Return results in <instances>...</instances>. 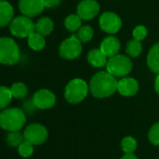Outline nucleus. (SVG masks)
I'll use <instances>...</instances> for the list:
<instances>
[{
    "label": "nucleus",
    "mask_w": 159,
    "mask_h": 159,
    "mask_svg": "<svg viewBox=\"0 0 159 159\" xmlns=\"http://www.w3.org/2000/svg\"><path fill=\"white\" fill-rule=\"evenodd\" d=\"M137 140L130 136L124 138L121 141V148L125 153H133L137 149Z\"/></svg>",
    "instance_id": "nucleus-23"
},
{
    "label": "nucleus",
    "mask_w": 159,
    "mask_h": 159,
    "mask_svg": "<svg viewBox=\"0 0 159 159\" xmlns=\"http://www.w3.org/2000/svg\"><path fill=\"white\" fill-rule=\"evenodd\" d=\"M89 92V85L82 79H74L70 81L65 89V98L71 104L82 102Z\"/></svg>",
    "instance_id": "nucleus-3"
},
{
    "label": "nucleus",
    "mask_w": 159,
    "mask_h": 159,
    "mask_svg": "<svg viewBox=\"0 0 159 159\" xmlns=\"http://www.w3.org/2000/svg\"><path fill=\"white\" fill-rule=\"evenodd\" d=\"M25 140L29 141L33 145H40L48 139V131L46 127L40 124H31L24 131Z\"/></svg>",
    "instance_id": "nucleus-8"
},
{
    "label": "nucleus",
    "mask_w": 159,
    "mask_h": 159,
    "mask_svg": "<svg viewBox=\"0 0 159 159\" xmlns=\"http://www.w3.org/2000/svg\"><path fill=\"white\" fill-rule=\"evenodd\" d=\"M12 97L15 98H25L28 93L27 87L23 83H16L11 87Z\"/></svg>",
    "instance_id": "nucleus-24"
},
{
    "label": "nucleus",
    "mask_w": 159,
    "mask_h": 159,
    "mask_svg": "<svg viewBox=\"0 0 159 159\" xmlns=\"http://www.w3.org/2000/svg\"><path fill=\"white\" fill-rule=\"evenodd\" d=\"M13 8L7 1H0V27L11 24L13 19Z\"/></svg>",
    "instance_id": "nucleus-15"
},
{
    "label": "nucleus",
    "mask_w": 159,
    "mask_h": 159,
    "mask_svg": "<svg viewBox=\"0 0 159 159\" xmlns=\"http://www.w3.org/2000/svg\"><path fill=\"white\" fill-rule=\"evenodd\" d=\"M99 49L107 57H111L119 53V51L121 49V43L117 38L110 36L102 40Z\"/></svg>",
    "instance_id": "nucleus-14"
},
{
    "label": "nucleus",
    "mask_w": 159,
    "mask_h": 159,
    "mask_svg": "<svg viewBox=\"0 0 159 159\" xmlns=\"http://www.w3.org/2000/svg\"><path fill=\"white\" fill-rule=\"evenodd\" d=\"M121 159H139V158L133 153H125Z\"/></svg>",
    "instance_id": "nucleus-32"
},
{
    "label": "nucleus",
    "mask_w": 159,
    "mask_h": 159,
    "mask_svg": "<svg viewBox=\"0 0 159 159\" xmlns=\"http://www.w3.org/2000/svg\"><path fill=\"white\" fill-rule=\"evenodd\" d=\"M106 67L107 71L114 77H125L131 72L133 64L127 56L123 54H116L110 57Z\"/></svg>",
    "instance_id": "nucleus-5"
},
{
    "label": "nucleus",
    "mask_w": 159,
    "mask_h": 159,
    "mask_svg": "<svg viewBox=\"0 0 159 159\" xmlns=\"http://www.w3.org/2000/svg\"><path fill=\"white\" fill-rule=\"evenodd\" d=\"M141 52H142V45L140 40L133 39L130 41H128V43L126 44V53L129 56L138 57L140 55Z\"/></svg>",
    "instance_id": "nucleus-21"
},
{
    "label": "nucleus",
    "mask_w": 159,
    "mask_h": 159,
    "mask_svg": "<svg viewBox=\"0 0 159 159\" xmlns=\"http://www.w3.org/2000/svg\"><path fill=\"white\" fill-rule=\"evenodd\" d=\"M33 102L38 109L48 110L55 105L56 98L52 92L47 89L39 90L33 97Z\"/></svg>",
    "instance_id": "nucleus-11"
},
{
    "label": "nucleus",
    "mask_w": 159,
    "mask_h": 159,
    "mask_svg": "<svg viewBox=\"0 0 159 159\" xmlns=\"http://www.w3.org/2000/svg\"><path fill=\"white\" fill-rule=\"evenodd\" d=\"M53 27V22L48 17H42L35 24V31L41 34L42 36L50 35L52 32Z\"/></svg>",
    "instance_id": "nucleus-18"
},
{
    "label": "nucleus",
    "mask_w": 159,
    "mask_h": 159,
    "mask_svg": "<svg viewBox=\"0 0 159 159\" xmlns=\"http://www.w3.org/2000/svg\"><path fill=\"white\" fill-rule=\"evenodd\" d=\"M44 0H20L19 9L21 12L27 17H35L40 14L44 10Z\"/></svg>",
    "instance_id": "nucleus-12"
},
{
    "label": "nucleus",
    "mask_w": 159,
    "mask_h": 159,
    "mask_svg": "<svg viewBox=\"0 0 159 159\" xmlns=\"http://www.w3.org/2000/svg\"><path fill=\"white\" fill-rule=\"evenodd\" d=\"M11 33L17 38H28L35 32V24L30 17L18 16L12 19L10 24Z\"/></svg>",
    "instance_id": "nucleus-6"
},
{
    "label": "nucleus",
    "mask_w": 159,
    "mask_h": 159,
    "mask_svg": "<svg viewBox=\"0 0 159 159\" xmlns=\"http://www.w3.org/2000/svg\"><path fill=\"white\" fill-rule=\"evenodd\" d=\"M45 44H46V41H45L44 36H42L41 34L36 31L28 37V45L34 51L42 50L45 47Z\"/></svg>",
    "instance_id": "nucleus-19"
},
{
    "label": "nucleus",
    "mask_w": 159,
    "mask_h": 159,
    "mask_svg": "<svg viewBox=\"0 0 159 159\" xmlns=\"http://www.w3.org/2000/svg\"><path fill=\"white\" fill-rule=\"evenodd\" d=\"M154 89H155V92L159 96V74H157V76L155 78V81H154Z\"/></svg>",
    "instance_id": "nucleus-31"
},
{
    "label": "nucleus",
    "mask_w": 159,
    "mask_h": 159,
    "mask_svg": "<svg viewBox=\"0 0 159 159\" xmlns=\"http://www.w3.org/2000/svg\"><path fill=\"white\" fill-rule=\"evenodd\" d=\"M118 82L113 75L108 71H99L90 80L89 91L97 98L111 97L117 90Z\"/></svg>",
    "instance_id": "nucleus-1"
},
{
    "label": "nucleus",
    "mask_w": 159,
    "mask_h": 159,
    "mask_svg": "<svg viewBox=\"0 0 159 159\" xmlns=\"http://www.w3.org/2000/svg\"><path fill=\"white\" fill-rule=\"evenodd\" d=\"M61 4V0H44V6L48 9H53Z\"/></svg>",
    "instance_id": "nucleus-30"
},
{
    "label": "nucleus",
    "mask_w": 159,
    "mask_h": 159,
    "mask_svg": "<svg viewBox=\"0 0 159 159\" xmlns=\"http://www.w3.org/2000/svg\"><path fill=\"white\" fill-rule=\"evenodd\" d=\"M34 152V147L33 144L30 143L29 141L25 140L18 146V152L21 156L23 157H29L33 154Z\"/></svg>",
    "instance_id": "nucleus-27"
},
{
    "label": "nucleus",
    "mask_w": 159,
    "mask_h": 159,
    "mask_svg": "<svg viewBox=\"0 0 159 159\" xmlns=\"http://www.w3.org/2000/svg\"><path fill=\"white\" fill-rule=\"evenodd\" d=\"M147 36V29L143 25H138L133 30V38L138 40H143Z\"/></svg>",
    "instance_id": "nucleus-29"
},
{
    "label": "nucleus",
    "mask_w": 159,
    "mask_h": 159,
    "mask_svg": "<svg viewBox=\"0 0 159 159\" xmlns=\"http://www.w3.org/2000/svg\"><path fill=\"white\" fill-rule=\"evenodd\" d=\"M20 59V50L11 38H0V63L4 65H13Z\"/></svg>",
    "instance_id": "nucleus-4"
},
{
    "label": "nucleus",
    "mask_w": 159,
    "mask_h": 159,
    "mask_svg": "<svg viewBox=\"0 0 159 159\" xmlns=\"http://www.w3.org/2000/svg\"><path fill=\"white\" fill-rule=\"evenodd\" d=\"M12 99L11 89L5 86H0V110L6 108Z\"/></svg>",
    "instance_id": "nucleus-26"
},
{
    "label": "nucleus",
    "mask_w": 159,
    "mask_h": 159,
    "mask_svg": "<svg viewBox=\"0 0 159 159\" xmlns=\"http://www.w3.org/2000/svg\"><path fill=\"white\" fill-rule=\"evenodd\" d=\"M94 30L90 25H84L78 30L77 38L81 40L82 43H86L93 39Z\"/></svg>",
    "instance_id": "nucleus-22"
},
{
    "label": "nucleus",
    "mask_w": 159,
    "mask_h": 159,
    "mask_svg": "<svg viewBox=\"0 0 159 159\" xmlns=\"http://www.w3.org/2000/svg\"><path fill=\"white\" fill-rule=\"evenodd\" d=\"M99 25L104 32L109 34H115L122 27V20L116 13L107 11L100 16Z\"/></svg>",
    "instance_id": "nucleus-9"
},
{
    "label": "nucleus",
    "mask_w": 159,
    "mask_h": 159,
    "mask_svg": "<svg viewBox=\"0 0 159 159\" xmlns=\"http://www.w3.org/2000/svg\"><path fill=\"white\" fill-rule=\"evenodd\" d=\"M100 6L96 0H83L77 7V14L83 20L94 19L99 12Z\"/></svg>",
    "instance_id": "nucleus-10"
},
{
    "label": "nucleus",
    "mask_w": 159,
    "mask_h": 159,
    "mask_svg": "<svg viewBox=\"0 0 159 159\" xmlns=\"http://www.w3.org/2000/svg\"><path fill=\"white\" fill-rule=\"evenodd\" d=\"M24 141V134L20 133L19 131H10L7 136V143L11 147H18Z\"/></svg>",
    "instance_id": "nucleus-25"
},
{
    "label": "nucleus",
    "mask_w": 159,
    "mask_h": 159,
    "mask_svg": "<svg viewBox=\"0 0 159 159\" xmlns=\"http://www.w3.org/2000/svg\"><path fill=\"white\" fill-rule=\"evenodd\" d=\"M147 65L153 73L159 74V42L155 43L149 51Z\"/></svg>",
    "instance_id": "nucleus-17"
},
{
    "label": "nucleus",
    "mask_w": 159,
    "mask_h": 159,
    "mask_svg": "<svg viewBox=\"0 0 159 159\" xmlns=\"http://www.w3.org/2000/svg\"><path fill=\"white\" fill-rule=\"evenodd\" d=\"M82 20L78 14H70L65 20V26L69 32H76L82 27Z\"/></svg>",
    "instance_id": "nucleus-20"
},
{
    "label": "nucleus",
    "mask_w": 159,
    "mask_h": 159,
    "mask_svg": "<svg viewBox=\"0 0 159 159\" xmlns=\"http://www.w3.org/2000/svg\"><path fill=\"white\" fill-rule=\"evenodd\" d=\"M148 139L152 144L159 146V123L154 124L150 128L148 132Z\"/></svg>",
    "instance_id": "nucleus-28"
},
{
    "label": "nucleus",
    "mask_w": 159,
    "mask_h": 159,
    "mask_svg": "<svg viewBox=\"0 0 159 159\" xmlns=\"http://www.w3.org/2000/svg\"><path fill=\"white\" fill-rule=\"evenodd\" d=\"M117 91L124 97H133L139 91V84L133 78L125 77L118 82Z\"/></svg>",
    "instance_id": "nucleus-13"
},
{
    "label": "nucleus",
    "mask_w": 159,
    "mask_h": 159,
    "mask_svg": "<svg viewBox=\"0 0 159 159\" xmlns=\"http://www.w3.org/2000/svg\"><path fill=\"white\" fill-rule=\"evenodd\" d=\"M87 60L90 65L95 67H103L107 65V56L100 49H93L87 54Z\"/></svg>",
    "instance_id": "nucleus-16"
},
{
    "label": "nucleus",
    "mask_w": 159,
    "mask_h": 159,
    "mask_svg": "<svg viewBox=\"0 0 159 159\" xmlns=\"http://www.w3.org/2000/svg\"><path fill=\"white\" fill-rule=\"evenodd\" d=\"M24 111L18 108H11L0 112V126L7 131H19L25 124Z\"/></svg>",
    "instance_id": "nucleus-2"
},
{
    "label": "nucleus",
    "mask_w": 159,
    "mask_h": 159,
    "mask_svg": "<svg viewBox=\"0 0 159 159\" xmlns=\"http://www.w3.org/2000/svg\"><path fill=\"white\" fill-rule=\"evenodd\" d=\"M83 52L82 42L77 36H71L65 39L59 47V54L66 60H73L81 55Z\"/></svg>",
    "instance_id": "nucleus-7"
},
{
    "label": "nucleus",
    "mask_w": 159,
    "mask_h": 159,
    "mask_svg": "<svg viewBox=\"0 0 159 159\" xmlns=\"http://www.w3.org/2000/svg\"><path fill=\"white\" fill-rule=\"evenodd\" d=\"M0 1H2V0H0Z\"/></svg>",
    "instance_id": "nucleus-33"
}]
</instances>
